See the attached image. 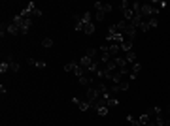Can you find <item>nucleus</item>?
Segmentation results:
<instances>
[{"instance_id":"nucleus-28","label":"nucleus","mask_w":170,"mask_h":126,"mask_svg":"<svg viewBox=\"0 0 170 126\" xmlns=\"http://www.w3.org/2000/svg\"><path fill=\"white\" fill-rule=\"evenodd\" d=\"M45 66H47V64L44 62V60H36V68H40V70H44Z\"/></svg>"},{"instance_id":"nucleus-25","label":"nucleus","mask_w":170,"mask_h":126,"mask_svg":"<svg viewBox=\"0 0 170 126\" xmlns=\"http://www.w3.org/2000/svg\"><path fill=\"white\" fill-rule=\"evenodd\" d=\"M104 17H106V13H104V12H96V15H95L96 21H104Z\"/></svg>"},{"instance_id":"nucleus-24","label":"nucleus","mask_w":170,"mask_h":126,"mask_svg":"<svg viewBox=\"0 0 170 126\" xmlns=\"http://www.w3.org/2000/svg\"><path fill=\"white\" fill-rule=\"evenodd\" d=\"M32 17H42V9H38V8H32Z\"/></svg>"},{"instance_id":"nucleus-10","label":"nucleus","mask_w":170,"mask_h":126,"mask_svg":"<svg viewBox=\"0 0 170 126\" xmlns=\"http://www.w3.org/2000/svg\"><path fill=\"white\" fill-rule=\"evenodd\" d=\"M8 34H12V36H17V34H21V30H19V28L12 23V24H8Z\"/></svg>"},{"instance_id":"nucleus-18","label":"nucleus","mask_w":170,"mask_h":126,"mask_svg":"<svg viewBox=\"0 0 170 126\" xmlns=\"http://www.w3.org/2000/svg\"><path fill=\"white\" fill-rule=\"evenodd\" d=\"M83 32H85V34H93V32H95V24H93V23H87L85 27H83Z\"/></svg>"},{"instance_id":"nucleus-26","label":"nucleus","mask_w":170,"mask_h":126,"mask_svg":"<svg viewBox=\"0 0 170 126\" xmlns=\"http://www.w3.org/2000/svg\"><path fill=\"white\" fill-rule=\"evenodd\" d=\"M117 104H119V102H117V98H110V100H108V107H115Z\"/></svg>"},{"instance_id":"nucleus-2","label":"nucleus","mask_w":170,"mask_h":126,"mask_svg":"<svg viewBox=\"0 0 170 126\" xmlns=\"http://www.w3.org/2000/svg\"><path fill=\"white\" fill-rule=\"evenodd\" d=\"M123 34L127 36V40H131V42H134V38H136V28L132 27L131 23H128V24H127V28H125V32H123Z\"/></svg>"},{"instance_id":"nucleus-22","label":"nucleus","mask_w":170,"mask_h":126,"mask_svg":"<svg viewBox=\"0 0 170 126\" xmlns=\"http://www.w3.org/2000/svg\"><path fill=\"white\" fill-rule=\"evenodd\" d=\"M115 68H117V64H115V60H113V58H112V60H110V62H108V64H106V70H110V72H113V70H115Z\"/></svg>"},{"instance_id":"nucleus-13","label":"nucleus","mask_w":170,"mask_h":126,"mask_svg":"<svg viewBox=\"0 0 170 126\" xmlns=\"http://www.w3.org/2000/svg\"><path fill=\"white\" fill-rule=\"evenodd\" d=\"M76 68H78V62H68L64 66V72H70V73H74L76 72Z\"/></svg>"},{"instance_id":"nucleus-31","label":"nucleus","mask_w":170,"mask_h":126,"mask_svg":"<svg viewBox=\"0 0 170 126\" xmlns=\"http://www.w3.org/2000/svg\"><path fill=\"white\" fill-rule=\"evenodd\" d=\"M27 62L30 64V66H36V60H34V58H28V60H27Z\"/></svg>"},{"instance_id":"nucleus-21","label":"nucleus","mask_w":170,"mask_h":126,"mask_svg":"<svg viewBox=\"0 0 170 126\" xmlns=\"http://www.w3.org/2000/svg\"><path fill=\"white\" fill-rule=\"evenodd\" d=\"M8 70H12V66H9L6 60H2V64H0V73H6Z\"/></svg>"},{"instance_id":"nucleus-8","label":"nucleus","mask_w":170,"mask_h":126,"mask_svg":"<svg viewBox=\"0 0 170 126\" xmlns=\"http://www.w3.org/2000/svg\"><path fill=\"white\" fill-rule=\"evenodd\" d=\"M151 120H153V119H151V117H149V115H147V113H144V115H140V119H138V122H140L142 126H147L149 122H151Z\"/></svg>"},{"instance_id":"nucleus-14","label":"nucleus","mask_w":170,"mask_h":126,"mask_svg":"<svg viewBox=\"0 0 170 126\" xmlns=\"http://www.w3.org/2000/svg\"><path fill=\"white\" fill-rule=\"evenodd\" d=\"M123 15H125V19H127L128 23H131V21H132V17H134V12H132V9L128 8V9H123Z\"/></svg>"},{"instance_id":"nucleus-27","label":"nucleus","mask_w":170,"mask_h":126,"mask_svg":"<svg viewBox=\"0 0 170 126\" xmlns=\"http://www.w3.org/2000/svg\"><path fill=\"white\" fill-rule=\"evenodd\" d=\"M151 6H153V8H157V9H163L164 6H166V2H153Z\"/></svg>"},{"instance_id":"nucleus-11","label":"nucleus","mask_w":170,"mask_h":126,"mask_svg":"<svg viewBox=\"0 0 170 126\" xmlns=\"http://www.w3.org/2000/svg\"><path fill=\"white\" fill-rule=\"evenodd\" d=\"M127 21H119V23H115V24H113V27H115V30H117V32H125V28H127Z\"/></svg>"},{"instance_id":"nucleus-6","label":"nucleus","mask_w":170,"mask_h":126,"mask_svg":"<svg viewBox=\"0 0 170 126\" xmlns=\"http://www.w3.org/2000/svg\"><path fill=\"white\" fill-rule=\"evenodd\" d=\"M93 62H95V60H93V58H89V57H87V55H85V57L80 60V66H83V68L87 70L89 66H93Z\"/></svg>"},{"instance_id":"nucleus-7","label":"nucleus","mask_w":170,"mask_h":126,"mask_svg":"<svg viewBox=\"0 0 170 126\" xmlns=\"http://www.w3.org/2000/svg\"><path fill=\"white\" fill-rule=\"evenodd\" d=\"M119 45H121V51H125V53L132 51V42H131V40H125V42H121Z\"/></svg>"},{"instance_id":"nucleus-5","label":"nucleus","mask_w":170,"mask_h":126,"mask_svg":"<svg viewBox=\"0 0 170 126\" xmlns=\"http://www.w3.org/2000/svg\"><path fill=\"white\" fill-rule=\"evenodd\" d=\"M146 113H147V115H149V117H151V119H153V120H155V117H159V115H161V113H163V109H161V107H159V105H157V107H149V109H147V111H146Z\"/></svg>"},{"instance_id":"nucleus-29","label":"nucleus","mask_w":170,"mask_h":126,"mask_svg":"<svg viewBox=\"0 0 170 126\" xmlns=\"http://www.w3.org/2000/svg\"><path fill=\"white\" fill-rule=\"evenodd\" d=\"M140 30H142V32H147V30H149V24H147V21H144V23L140 24Z\"/></svg>"},{"instance_id":"nucleus-23","label":"nucleus","mask_w":170,"mask_h":126,"mask_svg":"<svg viewBox=\"0 0 170 126\" xmlns=\"http://www.w3.org/2000/svg\"><path fill=\"white\" fill-rule=\"evenodd\" d=\"M117 87H119V90H128V87H131V85H128V81H121Z\"/></svg>"},{"instance_id":"nucleus-17","label":"nucleus","mask_w":170,"mask_h":126,"mask_svg":"<svg viewBox=\"0 0 170 126\" xmlns=\"http://www.w3.org/2000/svg\"><path fill=\"white\" fill-rule=\"evenodd\" d=\"M42 47H45V49L53 47V40H51V38H44L42 40Z\"/></svg>"},{"instance_id":"nucleus-3","label":"nucleus","mask_w":170,"mask_h":126,"mask_svg":"<svg viewBox=\"0 0 170 126\" xmlns=\"http://www.w3.org/2000/svg\"><path fill=\"white\" fill-rule=\"evenodd\" d=\"M95 8L98 9V12H104V13H110L112 9H113L110 4H104V2H95Z\"/></svg>"},{"instance_id":"nucleus-34","label":"nucleus","mask_w":170,"mask_h":126,"mask_svg":"<svg viewBox=\"0 0 170 126\" xmlns=\"http://www.w3.org/2000/svg\"><path fill=\"white\" fill-rule=\"evenodd\" d=\"M163 126H164V124H163Z\"/></svg>"},{"instance_id":"nucleus-12","label":"nucleus","mask_w":170,"mask_h":126,"mask_svg":"<svg viewBox=\"0 0 170 126\" xmlns=\"http://www.w3.org/2000/svg\"><path fill=\"white\" fill-rule=\"evenodd\" d=\"M110 60H112V55L110 53H100V64H104V66H106Z\"/></svg>"},{"instance_id":"nucleus-33","label":"nucleus","mask_w":170,"mask_h":126,"mask_svg":"<svg viewBox=\"0 0 170 126\" xmlns=\"http://www.w3.org/2000/svg\"><path fill=\"white\" fill-rule=\"evenodd\" d=\"M168 111H170V107H168Z\"/></svg>"},{"instance_id":"nucleus-4","label":"nucleus","mask_w":170,"mask_h":126,"mask_svg":"<svg viewBox=\"0 0 170 126\" xmlns=\"http://www.w3.org/2000/svg\"><path fill=\"white\" fill-rule=\"evenodd\" d=\"M106 45H108V43H106ZM119 51H121V45H119V43H110V45H108V53H110L113 58H115V55L119 53Z\"/></svg>"},{"instance_id":"nucleus-32","label":"nucleus","mask_w":170,"mask_h":126,"mask_svg":"<svg viewBox=\"0 0 170 126\" xmlns=\"http://www.w3.org/2000/svg\"><path fill=\"white\" fill-rule=\"evenodd\" d=\"M164 126H170V119H164Z\"/></svg>"},{"instance_id":"nucleus-30","label":"nucleus","mask_w":170,"mask_h":126,"mask_svg":"<svg viewBox=\"0 0 170 126\" xmlns=\"http://www.w3.org/2000/svg\"><path fill=\"white\" fill-rule=\"evenodd\" d=\"M9 66H12V72H19V68H21V66H19V62H12Z\"/></svg>"},{"instance_id":"nucleus-19","label":"nucleus","mask_w":170,"mask_h":126,"mask_svg":"<svg viewBox=\"0 0 170 126\" xmlns=\"http://www.w3.org/2000/svg\"><path fill=\"white\" fill-rule=\"evenodd\" d=\"M132 66V70H131V73H134V75H138L140 73V70H142V66H140V62H134V64H131Z\"/></svg>"},{"instance_id":"nucleus-15","label":"nucleus","mask_w":170,"mask_h":126,"mask_svg":"<svg viewBox=\"0 0 170 126\" xmlns=\"http://www.w3.org/2000/svg\"><path fill=\"white\" fill-rule=\"evenodd\" d=\"M146 21H147V24H149V30H151V28H157V27H159V21H157V17L146 19Z\"/></svg>"},{"instance_id":"nucleus-16","label":"nucleus","mask_w":170,"mask_h":126,"mask_svg":"<svg viewBox=\"0 0 170 126\" xmlns=\"http://www.w3.org/2000/svg\"><path fill=\"white\" fill-rule=\"evenodd\" d=\"M108 111H110V107H108V105H102V107H98V109H96V113H98L100 117H106V115H108Z\"/></svg>"},{"instance_id":"nucleus-1","label":"nucleus","mask_w":170,"mask_h":126,"mask_svg":"<svg viewBox=\"0 0 170 126\" xmlns=\"http://www.w3.org/2000/svg\"><path fill=\"white\" fill-rule=\"evenodd\" d=\"M100 96H102V94H100V90L96 87H89L85 90V100H87V102H96Z\"/></svg>"},{"instance_id":"nucleus-9","label":"nucleus","mask_w":170,"mask_h":126,"mask_svg":"<svg viewBox=\"0 0 170 126\" xmlns=\"http://www.w3.org/2000/svg\"><path fill=\"white\" fill-rule=\"evenodd\" d=\"M125 60H127L128 64H134V62H136V53H134V51L125 53Z\"/></svg>"},{"instance_id":"nucleus-20","label":"nucleus","mask_w":170,"mask_h":126,"mask_svg":"<svg viewBox=\"0 0 170 126\" xmlns=\"http://www.w3.org/2000/svg\"><path fill=\"white\" fill-rule=\"evenodd\" d=\"M127 122L131 124V126H142V124L138 122V120H136L134 117H132V115H127Z\"/></svg>"}]
</instances>
